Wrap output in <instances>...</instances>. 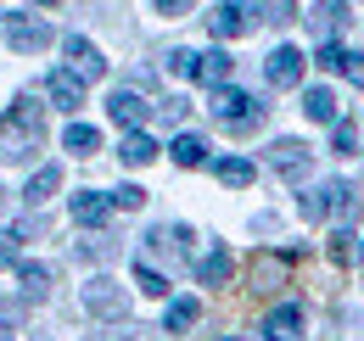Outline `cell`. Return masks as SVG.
Segmentation results:
<instances>
[{"instance_id":"26","label":"cell","mask_w":364,"mask_h":341,"mask_svg":"<svg viewBox=\"0 0 364 341\" xmlns=\"http://www.w3.org/2000/svg\"><path fill=\"white\" fill-rule=\"evenodd\" d=\"M219 179H225L230 190H247V185H252V163H247V157H225V163H219Z\"/></svg>"},{"instance_id":"18","label":"cell","mask_w":364,"mask_h":341,"mask_svg":"<svg viewBox=\"0 0 364 341\" xmlns=\"http://www.w3.org/2000/svg\"><path fill=\"white\" fill-rule=\"evenodd\" d=\"M303 112H309L314 124H336V95H331L325 85H309L303 90Z\"/></svg>"},{"instance_id":"5","label":"cell","mask_w":364,"mask_h":341,"mask_svg":"<svg viewBox=\"0 0 364 341\" xmlns=\"http://www.w3.org/2000/svg\"><path fill=\"white\" fill-rule=\"evenodd\" d=\"M348 202H353V190H348L342 179H325V185H314V190L303 196V218L319 224L325 213H336V207H348Z\"/></svg>"},{"instance_id":"4","label":"cell","mask_w":364,"mask_h":341,"mask_svg":"<svg viewBox=\"0 0 364 341\" xmlns=\"http://www.w3.org/2000/svg\"><path fill=\"white\" fill-rule=\"evenodd\" d=\"M291 269H297V252H258L252 257V286L258 291H280L291 280Z\"/></svg>"},{"instance_id":"34","label":"cell","mask_w":364,"mask_h":341,"mask_svg":"<svg viewBox=\"0 0 364 341\" xmlns=\"http://www.w3.org/2000/svg\"><path fill=\"white\" fill-rule=\"evenodd\" d=\"M151 6H157V11H163V17H185V11H191V6H196V0H151Z\"/></svg>"},{"instance_id":"24","label":"cell","mask_w":364,"mask_h":341,"mask_svg":"<svg viewBox=\"0 0 364 341\" xmlns=\"http://www.w3.org/2000/svg\"><path fill=\"white\" fill-rule=\"evenodd\" d=\"M331 263H342V269L359 263V235L353 229H331Z\"/></svg>"},{"instance_id":"38","label":"cell","mask_w":364,"mask_h":341,"mask_svg":"<svg viewBox=\"0 0 364 341\" xmlns=\"http://www.w3.org/2000/svg\"><path fill=\"white\" fill-rule=\"evenodd\" d=\"M0 341H17V336H11V330H0Z\"/></svg>"},{"instance_id":"30","label":"cell","mask_w":364,"mask_h":341,"mask_svg":"<svg viewBox=\"0 0 364 341\" xmlns=\"http://www.w3.org/2000/svg\"><path fill=\"white\" fill-rule=\"evenodd\" d=\"M112 207L135 213V207H146V190H140V185H118V190H112Z\"/></svg>"},{"instance_id":"31","label":"cell","mask_w":364,"mask_h":341,"mask_svg":"<svg viewBox=\"0 0 364 341\" xmlns=\"http://www.w3.org/2000/svg\"><path fill=\"white\" fill-rule=\"evenodd\" d=\"M258 11H264V23H291V17H297V6H291V0H264Z\"/></svg>"},{"instance_id":"25","label":"cell","mask_w":364,"mask_h":341,"mask_svg":"<svg viewBox=\"0 0 364 341\" xmlns=\"http://www.w3.org/2000/svg\"><path fill=\"white\" fill-rule=\"evenodd\" d=\"M17 280H23L28 297H46V291H50V269H46V263H17Z\"/></svg>"},{"instance_id":"9","label":"cell","mask_w":364,"mask_h":341,"mask_svg":"<svg viewBox=\"0 0 364 341\" xmlns=\"http://www.w3.org/2000/svg\"><path fill=\"white\" fill-rule=\"evenodd\" d=\"M85 308H90L95 319H124V313H129V297H124L112 280H90V286H85Z\"/></svg>"},{"instance_id":"3","label":"cell","mask_w":364,"mask_h":341,"mask_svg":"<svg viewBox=\"0 0 364 341\" xmlns=\"http://www.w3.org/2000/svg\"><path fill=\"white\" fill-rule=\"evenodd\" d=\"M264 11H258V0H225V6H213V17H208V34L213 40H241V34H252V23H258Z\"/></svg>"},{"instance_id":"32","label":"cell","mask_w":364,"mask_h":341,"mask_svg":"<svg viewBox=\"0 0 364 341\" xmlns=\"http://www.w3.org/2000/svg\"><path fill=\"white\" fill-rule=\"evenodd\" d=\"M342 73H348V85H359V90H364V56H359V50H348V62H342Z\"/></svg>"},{"instance_id":"13","label":"cell","mask_w":364,"mask_h":341,"mask_svg":"<svg viewBox=\"0 0 364 341\" xmlns=\"http://www.w3.org/2000/svg\"><path fill=\"white\" fill-rule=\"evenodd\" d=\"M107 218H112V196H101V190H79V196H73V224L101 229Z\"/></svg>"},{"instance_id":"23","label":"cell","mask_w":364,"mask_h":341,"mask_svg":"<svg viewBox=\"0 0 364 341\" xmlns=\"http://www.w3.org/2000/svg\"><path fill=\"white\" fill-rule=\"evenodd\" d=\"M309 23H314L319 34L331 40V34H336V28L348 23V0H319V6H314V17H309Z\"/></svg>"},{"instance_id":"14","label":"cell","mask_w":364,"mask_h":341,"mask_svg":"<svg viewBox=\"0 0 364 341\" xmlns=\"http://www.w3.org/2000/svg\"><path fill=\"white\" fill-rule=\"evenodd\" d=\"M107 118L118 129H140V118H146V101H140L135 90H112V101H107Z\"/></svg>"},{"instance_id":"7","label":"cell","mask_w":364,"mask_h":341,"mask_svg":"<svg viewBox=\"0 0 364 341\" xmlns=\"http://www.w3.org/2000/svg\"><path fill=\"white\" fill-rule=\"evenodd\" d=\"M264 73H269L274 90H297V85H303V50H297V45H280V50H269Z\"/></svg>"},{"instance_id":"28","label":"cell","mask_w":364,"mask_h":341,"mask_svg":"<svg viewBox=\"0 0 364 341\" xmlns=\"http://www.w3.org/2000/svg\"><path fill=\"white\" fill-rule=\"evenodd\" d=\"M331 146H336V157H353V151H359V129L336 118V124H331Z\"/></svg>"},{"instance_id":"6","label":"cell","mask_w":364,"mask_h":341,"mask_svg":"<svg viewBox=\"0 0 364 341\" xmlns=\"http://www.w3.org/2000/svg\"><path fill=\"white\" fill-rule=\"evenodd\" d=\"M50 40H56V34H50V23H40V17H11V23H6V45L23 50V56L46 50Z\"/></svg>"},{"instance_id":"22","label":"cell","mask_w":364,"mask_h":341,"mask_svg":"<svg viewBox=\"0 0 364 341\" xmlns=\"http://www.w3.org/2000/svg\"><path fill=\"white\" fill-rule=\"evenodd\" d=\"M196 319H202V302H196V297H174V302H168V319H163V330H174V336H180V330H191Z\"/></svg>"},{"instance_id":"21","label":"cell","mask_w":364,"mask_h":341,"mask_svg":"<svg viewBox=\"0 0 364 341\" xmlns=\"http://www.w3.org/2000/svg\"><path fill=\"white\" fill-rule=\"evenodd\" d=\"M56 190H62V168L50 163V168H40L34 179H28V190H23V196H28V207H40V202H50Z\"/></svg>"},{"instance_id":"19","label":"cell","mask_w":364,"mask_h":341,"mask_svg":"<svg viewBox=\"0 0 364 341\" xmlns=\"http://www.w3.org/2000/svg\"><path fill=\"white\" fill-rule=\"evenodd\" d=\"M168 157H174L180 168H202V163H208V140H202V134H180V140L168 146Z\"/></svg>"},{"instance_id":"15","label":"cell","mask_w":364,"mask_h":341,"mask_svg":"<svg viewBox=\"0 0 364 341\" xmlns=\"http://www.w3.org/2000/svg\"><path fill=\"white\" fill-rule=\"evenodd\" d=\"M230 274H235V257H230V247H213V252L196 257V280H202V286H225Z\"/></svg>"},{"instance_id":"35","label":"cell","mask_w":364,"mask_h":341,"mask_svg":"<svg viewBox=\"0 0 364 341\" xmlns=\"http://www.w3.org/2000/svg\"><path fill=\"white\" fill-rule=\"evenodd\" d=\"M157 112H163V118H168V124H180V118H185V101H180V95H168V101H163V107H157Z\"/></svg>"},{"instance_id":"39","label":"cell","mask_w":364,"mask_h":341,"mask_svg":"<svg viewBox=\"0 0 364 341\" xmlns=\"http://www.w3.org/2000/svg\"><path fill=\"white\" fill-rule=\"evenodd\" d=\"M0 202H6V190H0Z\"/></svg>"},{"instance_id":"11","label":"cell","mask_w":364,"mask_h":341,"mask_svg":"<svg viewBox=\"0 0 364 341\" xmlns=\"http://www.w3.org/2000/svg\"><path fill=\"white\" fill-rule=\"evenodd\" d=\"M46 90H50V101H56L62 112H79V107H85V79H79L73 67H56L46 79Z\"/></svg>"},{"instance_id":"2","label":"cell","mask_w":364,"mask_h":341,"mask_svg":"<svg viewBox=\"0 0 364 341\" xmlns=\"http://www.w3.org/2000/svg\"><path fill=\"white\" fill-rule=\"evenodd\" d=\"M213 124L230 129V134H252V129L264 124V101L258 95H247V90H230V85H213Z\"/></svg>"},{"instance_id":"29","label":"cell","mask_w":364,"mask_h":341,"mask_svg":"<svg viewBox=\"0 0 364 341\" xmlns=\"http://www.w3.org/2000/svg\"><path fill=\"white\" fill-rule=\"evenodd\" d=\"M325 73H342V62H348V45H336V40H325L319 45V56H314Z\"/></svg>"},{"instance_id":"8","label":"cell","mask_w":364,"mask_h":341,"mask_svg":"<svg viewBox=\"0 0 364 341\" xmlns=\"http://www.w3.org/2000/svg\"><path fill=\"white\" fill-rule=\"evenodd\" d=\"M309 163H314V151H309L303 140H274L269 146V168L280 173V179H303Z\"/></svg>"},{"instance_id":"12","label":"cell","mask_w":364,"mask_h":341,"mask_svg":"<svg viewBox=\"0 0 364 341\" xmlns=\"http://www.w3.org/2000/svg\"><path fill=\"white\" fill-rule=\"evenodd\" d=\"M264 341H303V308L297 302H280L269 319H264Z\"/></svg>"},{"instance_id":"20","label":"cell","mask_w":364,"mask_h":341,"mask_svg":"<svg viewBox=\"0 0 364 341\" xmlns=\"http://www.w3.org/2000/svg\"><path fill=\"white\" fill-rule=\"evenodd\" d=\"M62 146H68L73 157H95V151H101V129H90V124H68Z\"/></svg>"},{"instance_id":"36","label":"cell","mask_w":364,"mask_h":341,"mask_svg":"<svg viewBox=\"0 0 364 341\" xmlns=\"http://www.w3.org/2000/svg\"><path fill=\"white\" fill-rule=\"evenodd\" d=\"M0 263H11V235L0 229Z\"/></svg>"},{"instance_id":"27","label":"cell","mask_w":364,"mask_h":341,"mask_svg":"<svg viewBox=\"0 0 364 341\" xmlns=\"http://www.w3.org/2000/svg\"><path fill=\"white\" fill-rule=\"evenodd\" d=\"M135 286L146 291V297H168V280H163V274H157V269H151L146 257L135 263Z\"/></svg>"},{"instance_id":"17","label":"cell","mask_w":364,"mask_h":341,"mask_svg":"<svg viewBox=\"0 0 364 341\" xmlns=\"http://www.w3.org/2000/svg\"><path fill=\"white\" fill-rule=\"evenodd\" d=\"M118 157H124L129 168H146V163L157 157V140H151L146 129H129V134H124V146H118Z\"/></svg>"},{"instance_id":"37","label":"cell","mask_w":364,"mask_h":341,"mask_svg":"<svg viewBox=\"0 0 364 341\" xmlns=\"http://www.w3.org/2000/svg\"><path fill=\"white\" fill-rule=\"evenodd\" d=\"M34 6H62V0H34Z\"/></svg>"},{"instance_id":"10","label":"cell","mask_w":364,"mask_h":341,"mask_svg":"<svg viewBox=\"0 0 364 341\" xmlns=\"http://www.w3.org/2000/svg\"><path fill=\"white\" fill-rule=\"evenodd\" d=\"M62 50H68V62H73V73H79L85 85L107 73V56H101V50H95L90 40H79V34H68V40H62Z\"/></svg>"},{"instance_id":"1","label":"cell","mask_w":364,"mask_h":341,"mask_svg":"<svg viewBox=\"0 0 364 341\" xmlns=\"http://www.w3.org/2000/svg\"><path fill=\"white\" fill-rule=\"evenodd\" d=\"M46 146V112L34 95H17L11 112L0 118V163H28Z\"/></svg>"},{"instance_id":"40","label":"cell","mask_w":364,"mask_h":341,"mask_svg":"<svg viewBox=\"0 0 364 341\" xmlns=\"http://www.w3.org/2000/svg\"><path fill=\"white\" fill-rule=\"evenodd\" d=\"M225 341H235V336H225Z\"/></svg>"},{"instance_id":"16","label":"cell","mask_w":364,"mask_h":341,"mask_svg":"<svg viewBox=\"0 0 364 341\" xmlns=\"http://www.w3.org/2000/svg\"><path fill=\"white\" fill-rule=\"evenodd\" d=\"M191 79H202V85H225L230 79V56L225 50H196V62H191Z\"/></svg>"},{"instance_id":"33","label":"cell","mask_w":364,"mask_h":341,"mask_svg":"<svg viewBox=\"0 0 364 341\" xmlns=\"http://www.w3.org/2000/svg\"><path fill=\"white\" fill-rule=\"evenodd\" d=\"M191 62H196V50H168V67H174L180 79H191Z\"/></svg>"}]
</instances>
